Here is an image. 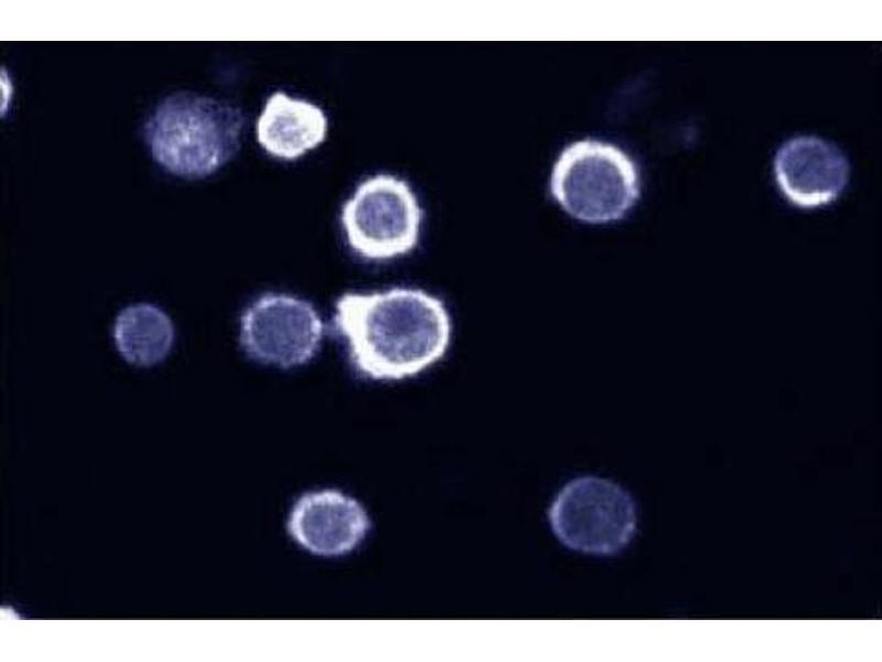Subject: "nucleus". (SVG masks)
<instances>
[{
	"label": "nucleus",
	"instance_id": "nucleus-1",
	"mask_svg": "<svg viewBox=\"0 0 882 662\" xmlns=\"http://www.w3.org/2000/svg\"><path fill=\"white\" fill-rule=\"evenodd\" d=\"M333 322L346 341L349 361L364 377L400 381L445 354L451 319L444 303L422 289L345 292Z\"/></svg>",
	"mask_w": 882,
	"mask_h": 662
},
{
	"label": "nucleus",
	"instance_id": "nucleus-2",
	"mask_svg": "<svg viewBox=\"0 0 882 662\" xmlns=\"http://www.w3.org/2000/svg\"><path fill=\"white\" fill-rule=\"evenodd\" d=\"M245 118L225 102L192 93L168 97L146 126L153 158L169 171L205 177L228 161L240 146Z\"/></svg>",
	"mask_w": 882,
	"mask_h": 662
},
{
	"label": "nucleus",
	"instance_id": "nucleus-3",
	"mask_svg": "<svg viewBox=\"0 0 882 662\" xmlns=\"http://www.w3.org/2000/svg\"><path fill=\"white\" fill-rule=\"evenodd\" d=\"M550 188L567 213L589 223L621 220L639 195L634 162L617 147L590 139L561 152Z\"/></svg>",
	"mask_w": 882,
	"mask_h": 662
},
{
	"label": "nucleus",
	"instance_id": "nucleus-4",
	"mask_svg": "<svg viewBox=\"0 0 882 662\" xmlns=\"http://www.w3.org/2000/svg\"><path fill=\"white\" fill-rule=\"evenodd\" d=\"M548 519L563 545L596 555L625 547L637 524L632 495L617 483L594 476L569 481L551 503Z\"/></svg>",
	"mask_w": 882,
	"mask_h": 662
},
{
	"label": "nucleus",
	"instance_id": "nucleus-5",
	"mask_svg": "<svg viewBox=\"0 0 882 662\" xmlns=\"http://www.w3.org/2000/svg\"><path fill=\"white\" fill-rule=\"evenodd\" d=\"M421 221L422 210L410 186L390 174L362 182L341 214L351 248L374 261L410 253L418 244Z\"/></svg>",
	"mask_w": 882,
	"mask_h": 662
},
{
	"label": "nucleus",
	"instance_id": "nucleus-6",
	"mask_svg": "<svg viewBox=\"0 0 882 662\" xmlns=\"http://www.w3.org/2000/svg\"><path fill=\"white\" fill-rule=\"evenodd\" d=\"M324 325L306 300L267 292L251 301L239 321V343L254 361L291 369L318 353Z\"/></svg>",
	"mask_w": 882,
	"mask_h": 662
},
{
	"label": "nucleus",
	"instance_id": "nucleus-7",
	"mask_svg": "<svg viewBox=\"0 0 882 662\" xmlns=\"http://www.w3.org/2000/svg\"><path fill=\"white\" fill-rule=\"evenodd\" d=\"M849 169L848 160L836 146L809 136L788 140L774 161L781 190L802 207L831 203L847 184Z\"/></svg>",
	"mask_w": 882,
	"mask_h": 662
},
{
	"label": "nucleus",
	"instance_id": "nucleus-8",
	"mask_svg": "<svg viewBox=\"0 0 882 662\" xmlns=\"http://www.w3.org/2000/svg\"><path fill=\"white\" fill-rule=\"evenodd\" d=\"M368 527L369 520L363 506L335 490L303 494L288 521L290 535L301 546L324 556L353 549Z\"/></svg>",
	"mask_w": 882,
	"mask_h": 662
},
{
	"label": "nucleus",
	"instance_id": "nucleus-9",
	"mask_svg": "<svg viewBox=\"0 0 882 662\" xmlns=\"http://www.w3.org/2000/svg\"><path fill=\"white\" fill-rule=\"evenodd\" d=\"M327 119L323 110L305 100L276 92L257 121V140L275 157L293 160L325 139Z\"/></svg>",
	"mask_w": 882,
	"mask_h": 662
},
{
	"label": "nucleus",
	"instance_id": "nucleus-10",
	"mask_svg": "<svg viewBox=\"0 0 882 662\" xmlns=\"http://www.w3.org/2000/svg\"><path fill=\"white\" fill-rule=\"evenodd\" d=\"M174 325L169 314L149 302L122 308L112 325V339L128 363L150 367L162 362L174 343Z\"/></svg>",
	"mask_w": 882,
	"mask_h": 662
}]
</instances>
